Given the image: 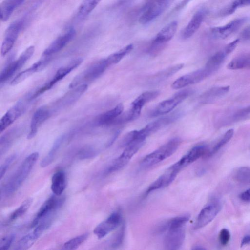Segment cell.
Segmentation results:
<instances>
[{
  "label": "cell",
  "mask_w": 250,
  "mask_h": 250,
  "mask_svg": "<svg viewBox=\"0 0 250 250\" xmlns=\"http://www.w3.org/2000/svg\"><path fill=\"white\" fill-rule=\"evenodd\" d=\"M39 157L38 152H34L22 161L15 172L3 188V193L10 195L16 191L29 174Z\"/></svg>",
  "instance_id": "2"
},
{
  "label": "cell",
  "mask_w": 250,
  "mask_h": 250,
  "mask_svg": "<svg viewBox=\"0 0 250 250\" xmlns=\"http://www.w3.org/2000/svg\"><path fill=\"white\" fill-rule=\"evenodd\" d=\"M181 141L174 138L161 146L153 152L146 156L140 163L143 169L149 168L171 156L179 147Z\"/></svg>",
  "instance_id": "3"
},
{
  "label": "cell",
  "mask_w": 250,
  "mask_h": 250,
  "mask_svg": "<svg viewBox=\"0 0 250 250\" xmlns=\"http://www.w3.org/2000/svg\"><path fill=\"white\" fill-rule=\"evenodd\" d=\"M246 21V17L237 18L224 26L213 27L211 29V34L214 38L225 39L238 30Z\"/></svg>",
  "instance_id": "18"
},
{
  "label": "cell",
  "mask_w": 250,
  "mask_h": 250,
  "mask_svg": "<svg viewBox=\"0 0 250 250\" xmlns=\"http://www.w3.org/2000/svg\"><path fill=\"white\" fill-rule=\"evenodd\" d=\"M192 249H194V250H204L205 249L204 248L202 247L201 246H194V247Z\"/></svg>",
  "instance_id": "56"
},
{
  "label": "cell",
  "mask_w": 250,
  "mask_h": 250,
  "mask_svg": "<svg viewBox=\"0 0 250 250\" xmlns=\"http://www.w3.org/2000/svg\"><path fill=\"white\" fill-rule=\"evenodd\" d=\"M125 233V226L122 224L119 231L117 232L115 237L111 246L116 248L119 247L122 243Z\"/></svg>",
  "instance_id": "48"
},
{
  "label": "cell",
  "mask_w": 250,
  "mask_h": 250,
  "mask_svg": "<svg viewBox=\"0 0 250 250\" xmlns=\"http://www.w3.org/2000/svg\"><path fill=\"white\" fill-rule=\"evenodd\" d=\"M22 25L23 21L21 20H17L7 27L1 47L2 56H5L12 49L18 38Z\"/></svg>",
  "instance_id": "17"
},
{
  "label": "cell",
  "mask_w": 250,
  "mask_h": 250,
  "mask_svg": "<svg viewBox=\"0 0 250 250\" xmlns=\"http://www.w3.org/2000/svg\"><path fill=\"white\" fill-rule=\"evenodd\" d=\"M33 202V199L29 198L25 200L22 204L10 215L9 222L13 221L22 216L28 210Z\"/></svg>",
  "instance_id": "39"
},
{
  "label": "cell",
  "mask_w": 250,
  "mask_h": 250,
  "mask_svg": "<svg viewBox=\"0 0 250 250\" xmlns=\"http://www.w3.org/2000/svg\"><path fill=\"white\" fill-rule=\"evenodd\" d=\"M88 88L85 84H81L72 88V90L58 100L53 105L51 113L54 110L65 108L75 103L85 92Z\"/></svg>",
  "instance_id": "16"
},
{
  "label": "cell",
  "mask_w": 250,
  "mask_h": 250,
  "mask_svg": "<svg viewBox=\"0 0 250 250\" xmlns=\"http://www.w3.org/2000/svg\"><path fill=\"white\" fill-rule=\"evenodd\" d=\"M179 113L175 112L158 119L149 123L142 129L139 130V134L141 137L146 139L149 135L174 122L179 118Z\"/></svg>",
  "instance_id": "15"
},
{
  "label": "cell",
  "mask_w": 250,
  "mask_h": 250,
  "mask_svg": "<svg viewBox=\"0 0 250 250\" xmlns=\"http://www.w3.org/2000/svg\"><path fill=\"white\" fill-rule=\"evenodd\" d=\"M25 101H20L11 107L2 116L0 121V132L2 133L20 117L26 109Z\"/></svg>",
  "instance_id": "19"
},
{
  "label": "cell",
  "mask_w": 250,
  "mask_h": 250,
  "mask_svg": "<svg viewBox=\"0 0 250 250\" xmlns=\"http://www.w3.org/2000/svg\"><path fill=\"white\" fill-rule=\"evenodd\" d=\"M234 130L232 129L228 130L216 144L211 150H209L207 156H210L218 152L222 147L227 144L233 135Z\"/></svg>",
  "instance_id": "37"
},
{
  "label": "cell",
  "mask_w": 250,
  "mask_h": 250,
  "mask_svg": "<svg viewBox=\"0 0 250 250\" xmlns=\"http://www.w3.org/2000/svg\"><path fill=\"white\" fill-rule=\"evenodd\" d=\"M240 198L245 202L250 203V188L242 193Z\"/></svg>",
  "instance_id": "53"
},
{
  "label": "cell",
  "mask_w": 250,
  "mask_h": 250,
  "mask_svg": "<svg viewBox=\"0 0 250 250\" xmlns=\"http://www.w3.org/2000/svg\"><path fill=\"white\" fill-rule=\"evenodd\" d=\"M177 28V21H172L161 29L153 40L162 43L167 44L175 34Z\"/></svg>",
  "instance_id": "26"
},
{
  "label": "cell",
  "mask_w": 250,
  "mask_h": 250,
  "mask_svg": "<svg viewBox=\"0 0 250 250\" xmlns=\"http://www.w3.org/2000/svg\"><path fill=\"white\" fill-rule=\"evenodd\" d=\"M183 64H178L159 72L152 76L149 80L152 83H157L171 77L181 70Z\"/></svg>",
  "instance_id": "31"
},
{
  "label": "cell",
  "mask_w": 250,
  "mask_h": 250,
  "mask_svg": "<svg viewBox=\"0 0 250 250\" xmlns=\"http://www.w3.org/2000/svg\"><path fill=\"white\" fill-rule=\"evenodd\" d=\"M110 65L106 58L95 62L74 78L70 83L69 88L72 89L78 86L82 83L96 79Z\"/></svg>",
  "instance_id": "6"
},
{
  "label": "cell",
  "mask_w": 250,
  "mask_h": 250,
  "mask_svg": "<svg viewBox=\"0 0 250 250\" xmlns=\"http://www.w3.org/2000/svg\"><path fill=\"white\" fill-rule=\"evenodd\" d=\"M227 68L231 70L250 69V53L242 54L233 58Z\"/></svg>",
  "instance_id": "29"
},
{
  "label": "cell",
  "mask_w": 250,
  "mask_h": 250,
  "mask_svg": "<svg viewBox=\"0 0 250 250\" xmlns=\"http://www.w3.org/2000/svg\"><path fill=\"white\" fill-rule=\"evenodd\" d=\"M66 186V175L64 171L56 172L52 176L51 188L54 194L61 196Z\"/></svg>",
  "instance_id": "27"
},
{
  "label": "cell",
  "mask_w": 250,
  "mask_h": 250,
  "mask_svg": "<svg viewBox=\"0 0 250 250\" xmlns=\"http://www.w3.org/2000/svg\"><path fill=\"white\" fill-rule=\"evenodd\" d=\"M173 0H146L142 8L139 22L143 25L151 22L160 16Z\"/></svg>",
  "instance_id": "4"
},
{
  "label": "cell",
  "mask_w": 250,
  "mask_h": 250,
  "mask_svg": "<svg viewBox=\"0 0 250 250\" xmlns=\"http://www.w3.org/2000/svg\"><path fill=\"white\" fill-rule=\"evenodd\" d=\"M249 244H250V235H246L243 238L241 242V247Z\"/></svg>",
  "instance_id": "55"
},
{
  "label": "cell",
  "mask_w": 250,
  "mask_h": 250,
  "mask_svg": "<svg viewBox=\"0 0 250 250\" xmlns=\"http://www.w3.org/2000/svg\"><path fill=\"white\" fill-rule=\"evenodd\" d=\"M55 194L51 196L42 205L36 214L31 227H34L42 221L52 222L56 211L61 207L64 201L63 197H58Z\"/></svg>",
  "instance_id": "5"
},
{
  "label": "cell",
  "mask_w": 250,
  "mask_h": 250,
  "mask_svg": "<svg viewBox=\"0 0 250 250\" xmlns=\"http://www.w3.org/2000/svg\"><path fill=\"white\" fill-rule=\"evenodd\" d=\"M208 151L209 149L207 146L197 145L192 148L175 164L182 169L200 158L207 156Z\"/></svg>",
  "instance_id": "21"
},
{
  "label": "cell",
  "mask_w": 250,
  "mask_h": 250,
  "mask_svg": "<svg viewBox=\"0 0 250 250\" xmlns=\"http://www.w3.org/2000/svg\"><path fill=\"white\" fill-rule=\"evenodd\" d=\"M64 138V135H62L54 142L50 150L41 162L40 166L42 167H46L53 162Z\"/></svg>",
  "instance_id": "30"
},
{
  "label": "cell",
  "mask_w": 250,
  "mask_h": 250,
  "mask_svg": "<svg viewBox=\"0 0 250 250\" xmlns=\"http://www.w3.org/2000/svg\"><path fill=\"white\" fill-rule=\"evenodd\" d=\"M48 59L38 61L31 66L19 73L11 81V84L16 85L21 83L36 72L43 68L47 64Z\"/></svg>",
  "instance_id": "25"
},
{
  "label": "cell",
  "mask_w": 250,
  "mask_h": 250,
  "mask_svg": "<svg viewBox=\"0 0 250 250\" xmlns=\"http://www.w3.org/2000/svg\"><path fill=\"white\" fill-rule=\"evenodd\" d=\"M241 37L245 40L250 39V26L245 28L241 33Z\"/></svg>",
  "instance_id": "54"
},
{
  "label": "cell",
  "mask_w": 250,
  "mask_h": 250,
  "mask_svg": "<svg viewBox=\"0 0 250 250\" xmlns=\"http://www.w3.org/2000/svg\"><path fill=\"white\" fill-rule=\"evenodd\" d=\"M51 114L50 108L47 106L41 107L34 112L31 121L27 139H31L36 135L40 126L49 118Z\"/></svg>",
  "instance_id": "22"
},
{
  "label": "cell",
  "mask_w": 250,
  "mask_h": 250,
  "mask_svg": "<svg viewBox=\"0 0 250 250\" xmlns=\"http://www.w3.org/2000/svg\"><path fill=\"white\" fill-rule=\"evenodd\" d=\"M181 170L175 163L173 164L148 187L145 192L146 195L153 191L168 186L174 180Z\"/></svg>",
  "instance_id": "14"
},
{
  "label": "cell",
  "mask_w": 250,
  "mask_h": 250,
  "mask_svg": "<svg viewBox=\"0 0 250 250\" xmlns=\"http://www.w3.org/2000/svg\"><path fill=\"white\" fill-rule=\"evenodd\" d=\"M230 239V233L227 229H223L219 234V240L221 244L223 246L227 245Z\"/></svg>",
  "instance_id": "49"
},
{
  "label": "cell",
  "mask_w": 250,
  "mask_h": 250,
  "mask_svg": "<svg viewBox=\"0 0 250 250\" xmlns=\"http://www.w3.org/2000/svg\"><path fill=\"white\" fill-rule=\"evenodd\" d=\"M207 13V11L205 8L200 9L195 13L182 32L183 39H188L197 31L201 25Z\"/></svg>",
  "instance_id": "23"
},
{
  "label": "cell",
  "mask_w": 250,
  "mask_h": 250,
  "mask_svg": "<svg viewBox=\"0 0 250 250\" xmlns=\"http://www.w3.org/2000/svg\"><path fill=\"white\" fill-rule=\"evenodd\" d=\"M122 222V215L120 210H116L106 219L98 225L93 230L99 239H102L117 228Z\"/></svg>",
  "instance_id": "10"
},
{
  "label": "cell",
  "mask_w": 250,
  "mask_h": 250,
  "mask_svg": "<svg viewBox=\"0 0 250 250\" xmlns=\"http://www.w3.org/2000/svg\"><path fill=\"white\" fill-rule=\"evenodd\" d=\"M88 235V233H85L73 238L63 244V249L65 250L77 249L87 239Z\"/></svg>",
  "instance_id": "41"
},
{
  "label": "cell",
  "mask_w": 250,
  "mask_h": 250,
  "mask_svg": "<svg viewBox=\"0 0 250 250\" xmlns=\"http://www.w3.org/2000/svg\"><path fill=\"white\" fill-rule=\"evenodd\" d=\"M250 5V0H234L230 5L221 12V15H229L233 13L238 8Z\"/></svg>",
  "instance_id": "43"
},
{
  "label": "cell",
  "mask_w": 250,
  "mask_h": 250,
  "mask_svg": "<svg viewBox=\"0 0 250 250\" xmlns=\"http://www.w3.org/2000/svg\"><path fill=\"white\" fill-rule=\"evenodd\" d=\"M124 109L122 104H119L114 108L101 114L96 120V124L100 126H108L112 125L122 113Z\"/></svg>",
  "instance_id": "24"
},
{
  "label": "cell",
  "mask_w": 250,
  "mask_h": 250,
  "mask_svg": "<svg viewBox=\"0 0 250 250\" xmlns=\"http://www.w3.org/2000/svg\"><path fill=\"white\" fill-rule=\"evenodd\" d=\"M239 42V39L234 40L232 42L229 43L224 48V50L228 55L231 53L236 47Z\"/></svg>",
  "instance_id": "51"
},
{
  "label": "cell",
  "mask_w": 250,
  "mask_h": 250,
  "mask_svg": "<svg viewBox=\"0 0 250 250\" xmlns=\"http://www.w3.org/2000/svg\"><path fill=\"white\" fill-rule=\"evenodd\" d=\"M15 235L10 234L1 239L0 242V249L6 250L9 249L14 241Z\"/></svg>",
  "instance_id": "47"
},
{
  "label": "cell",
  "mask_w": 250,
  "mask_h": 250,
  "mask_svg": "<svg viewBox=\"0 0 250 250\" xmlns=\"http://www.w3.org/2000/svg\"><path fill=\"white\" fill-rule=\"evenodd\" d=\"M82 62L83 59L82 58H77L59 68L52 79L32 95L31 99H33L51 89L56 83L80 65Z\"/></svg>",
  "instance_id": "9"
},
{
  "label": "cell",
  "mask_w": 250,
  "mask_h": 250,
  "mask_svg": "<svg viewBox=\"0 0 250 250\" xmlns=\"http://www.w3.org/2000/svg\"><path fill=\"white\" fill-rule=\"evenodd\" d=\"M234 177L238 182L244 184H250V167H239L235 172Z\"/></svg>",
  "instance_id": "42"
},
{
  "label": "cell",
  "mask_w": 250,
  "mask_h": 250,
  "mask_svg": "<svg viewBox=\"0 0 250 250\" xmlns=\"http://www.w3.org/2000/svg\"><path fill=\"white\" fill-rule=\"evenodd\" d=\"M96 153L95 150L93 148L85 147L80 152L79 157L81 159H87L95 156Z\"/></svg>",
  "instance_id": "50"
},
{
  "label": "cell",
  "mask_w": 250,
  "mask_h": 250,
  "mask_svg": "<svg viewBox=\"0 0 250 250\" xmlns=\"http://www.w3.org/2000/svg\"><path fill=\"white\" fill-rule=\"evenodd\" d=\"M221 208V204L216 201L205 206L198 215L194 226V229H198L207 226L215 218Z\"/></svg>",
  "instance_id": "12"
},
{
  "label": "cell",
  "mask_w": 250,
  "mask_h": 250,
  "mask_svg": "<svg viewBox=\"0 0 250 250\" xmlns=\"http://www.w3.org/2000/svg\"><path fill=\"white\" fill-rule=\"evenodd\" d=\"M212 73L205 66L190 72L175 80L172 84L173 89H178L188 85L198 83L211 75Z\"/></svg>",
  "instance_id": "11"
},
{
  "label": "cell",
  "mask_w": 250,
  "mask_h": 250,
  "mask_svg": "<svg viewBox=\"0 0 250 250\" xmlns=\"http://www.w3.org/2000/svg\"><path fill=\"white\" fill-rule=\"evenodd\" d=\"M16 157V155L13 154L11 155V156H9L8 158H7L4 162L2 165H1L0 168V180L2 179L3 176L5 175V173L6 172V171L7 170V169L12 163V162L14 161Z\"/></svg>",
  "instance_id": "46"
},
{
  "label": "cell",
  "mask_w": 250,
  "mask_h": 250,
  "mask_svg": "<svg viewBox=\"0 0 250 250\" xmlns=\"http://www.w3.org/2000/svg\"><path fill=\"white\" fill-rule=\"evenodd\" d=\"M192 93V91L189 89L182 90L176 93L170 98L160 103L152 111L150 116L156 117L167 114L190 96Z\"/></svg>",
  "instance_id": "8"
},
{
  "label": "cell",
  "mask_w": 250,
  "mask_h": 250,
  "mask_svg": "<svg viewBox=\"0 0 250 250\" xmlns=\"http://www.w3.org/2000/svg\"><path fill=\"white\" fill-rule=\"evenodd\" d=\"M144 140H137L125 146L122 154L112 162L104 172L109 174L123 168L143 146Z\"/></svg>",
  "instance_id": "7"
},
{
  "label": "cell",
  "mask_w": 250,
  "mask_h": 250,
  "mask_svg": "<svg viewBox=\"0 0 250 250\" xmlns=\"http://www.w3.org/2000/svg\"><path fill=\"white\" fill-rule=\"evenodd\" d=\"M159 95L158 91H150L145 92L139 95L132 102L130 109L126 113L127 121L137 119L144 105L157 98Z\"/></svg>",
  "instance_id": "13"
},
{
  "label": "cell",
  "mask_w": 250,
  "mask_h": 250,
  "mask_svg": "<svg viewBox=\"0 0 250 250\" xmlns=\"http://www.w3.org/2000/svg\"><path fill=\"white\" fill-rule=\"evenodd\" d=\"M18 129L15 128L9 130L1 136L0 139L1 156L3 153H4L10 146L12 142L18 134Z\"/></svg>",
  "instance_id": "34"
},
{
  "label": "cell",
  "mask_w": 250,
  "mask_h": 250,
  "mask_svg": "<svg viewBox=\"0 0 250 250\" xmlns=\"http://www.w3.org/2000/svg\"><path fill=\"white\" fill-rule=\"evenodd\" d=\"M38 238L33 231L22 237L18 241L15 249L26 250L31 247Z\"/></svg>",
  "instance_id": "38"
},
{
  "label": "cell",
  "mask_w": 250,
  "mask_h": 250,
  "mask_svg": "<svg viewBox=\"0 0 250 250\" xmlns=\"http://www.w3.org/2000/svg\"><path fill=\"white\" fill-rule=\"evenodd\" d=\"M24 0H4L0 5V18L2 21H7L14 10Z\"/></svg>",
  "instance_id": "28"
},
{
  "label": "cell",
  "mask_w": 250,
  "mask_h": 250,
  "mask_svg": "<svg viewBox=\"0 0 250 250\" xmlns=\"http://www.w3.org/2000/svg\"><path fill=\"white\" fill-rule=\"evenodd\" d=\"M250 113V105L239 109L236 111L231 116L230 121L236 122L241 120Z\"/></svg>",
  "instance_id": "45"
},
{
  "label": "cell",
  "mask_w": 250,
  "mask_h": 250,
  "mask_svg": "<svg viewBox=\"0 0 250 250\" xmlns=\"http://www.w3.org/2000/svg\"><path fill=\"white\" fill-rule=\"evenodd\" d=\"M76 32L71 28L57 37L43 52V55L49 57L63 49L74 37Z\"/></svg>",
  "instance_id": "20"
},
{
  "label": "cell",
  "mask_w": 250,
  "mask_h": 250,
  "mask_svg": "<svg viewBox=\"0 0 250 250\" xmlns=\"http://www.w3.org/2000/svg\"><path fill=\"white\" fill-rule=\"evenodd\" d=\"M167 44L158 42L153 39L148 48V54L152 56H156L161 53L166 47Z\"/></svg>",
  "instance_id": "44"
},
{
  "label": "cell",
  "mask_w": 250,
  "mask_h": 250,
  "mask_svg": "<svg viewBox=\"0 0 250 250\" xmlns=\"http://www.w3.org/2000/svg\"><path fill=\"white\" fill-rule=\"evenodd\" d=\"M192 0H182L175 6L172 12H175L182 10Z\"/></svg>",
  "instance_id": "52"
},
{
  "label": "cell",
  "mask_w": 250,
  "mask_h": 250,
  "mask_svg": "<svg viewBox=\"0 0 250 250\" xmlns=\"http://www.w3.org/2000/svg\"><path fill=\"white\" fill-rule=\"evenodd\" d=\"M101 1V0H84L78 9L79 17L83 18L88 15Z\"/></svg>",
  "instance_id": "35"
},
{
  "label": "cell",
  "mask_w": 250,
  "mask_h": 250,
  "mask_svg": "<svg viewBox=\"0 0 250 250\" xmlns=\"http://www.w3.org/2000/svg\"><path fill=\"white\" fill-rule=\"evenodd\" d=\"M133 45L128 44L119 51L110 55L107 59L110 65L118 63L125 56L129 54L133 49Z\"/></svg>",
  "instance_id": "36"
},
{
  "label": "cell",
  "mask_w": 250,
  "mask_h": 250,
  "mask_svg": "<svg viewBox=\"0 0 250 250\" xmlns=\"http://www.w3.org/2000/svg\"><path fill=\"white\" fill-rule=\"evenodd\" d=\"M229 86L212 88L203 94L201 96L202 100L204 103L209 102L225 95L229 91Z\"/></svg>",
  "instance_id": "33"
},
{
  "label": "cell",
  "mask_w": 250,
  "mask_h": 250,
  "mask_svg": "<svg viewBox=\"0 0 250 250\" xmlns=\"http://www.w3.org/2000/svg\"><path fill=\"white\" fill-rule=\"evenodd\" d=\"M189 218L188 215L179 216L158 227L159 231H167L164 239V246L166 250H179L182 246L185 238V225Z\"/></svg>",
  "instance_id": "1"
},
{
  "label": "cell",
  "mask_w": 250,
  "mask_h": 250,
  "mask_svg": "<svg viewBox=\"0 0 250 250\" xmlns=\"http://www.w3.org/2000/svg\"><path fill=\"white\" fill-rule=\"evenodd\" d=\"M34 51V47L30 46L26 48L17 60L14 61V65L17 71L22 67L25 62L32 56Z\"/></svg>",
  "instance_id": "40"
},
{
  "label": "cell",
  "mask_w": 250,
  "mask_h": 250,
  "mask_svg": "<svg viewBox=\"0 0 250 250\" xmlns=\"http://www.w3.org/2000/svg\"><path fill=\"white\" fill-rule=\"evenodd\" d=\"M227 56L224 49L216 52L209 59L205 67L212 73L218 69Z\"/></svg>",
  "instance_id": "32"
}]
</instances>
